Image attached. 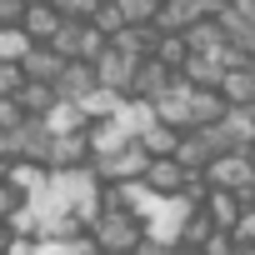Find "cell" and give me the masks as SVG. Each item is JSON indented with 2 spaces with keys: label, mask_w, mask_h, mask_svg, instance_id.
Returning <instances> with one entry per match:
<instances>
[{
  "label": "cell",
  "mask_w": 255,
  "mask_h": 255,
  "mask_svg": "<svg viewBox=\"0 0 255 255\" xmlns=\"http://www.w3.org/2000/svg\"><path fill=\"white\" fill-rule=\"evenodd\" d=\"M140 60H145V55H125L120 45H110V50L95 60V75H100V85H105V90H120V95H130Z\"/></svg>",
  "instance_id": "cell-3"
},
{
  "label": "cell",
  "mask_w": 255,
  "mask_h": 255,
  "mask_svg": "<svg viewBox=\"0 0 255 255\" xmlns=\"http://www.w3.org/2000/svg\"><path fill=\"white\" fill-rule=\"evenodd\" d=\"M35 5H55V0H35Z\"/></svg>",
  "instance_id": "cell-26"
},
{
  "label": "cell",
  "mask_w": 255,
  "mask_h": 255,
  "mask_svg": "<svg viewBox=\"0 0 255 255\" xmlns=\"http://www.w3.org/2000/svg\"><path fill=\"white\" fill-rule=\"evenodd\" d=\"M110 5H120L125 25H155V20H160V5H165V0H110Z\"/></svg>",
  "instance_id": "cell-15"
},
{
  "label": "cell",
  "mask_w": 255,
  "mask_h": 255,
  "mask_svg": "<svg viewBox=\"0 0 255 255\" xmlns=\"http://www.w3.org/2000/svg\"><path fill=\"white\" fill-rule=\"evenodd\" d=\"M60 25H65L60 5H35V0H30V10H25V35H30L35 45H50V40L60 35Z\"/></svg>",
  "instance_id": "cell-8"
},
{
  "label": "cell",
  "mask_w": 255,
  "mask_h": 255,
  "mask_svg": "<svg viewBox=\"0 0 255 255\" xmlns=\"http://www.w3.org/2000/svg\"><path fill=\"white\" fill-rule=\"evenodd\" d=\"M25 85H30L25 65H0V100H15V95H20Z\"/></svg>",
  "instance_id": "cell-18"
},
{
  "label": "cell",
  "mask_w": 255,
  "mask_h": 255,
  "mask_svg": "<svg viewBox=\"0 0 255 255\" xmlns=\"http://www.w3.org/2000/svg\"><path fill=\"white\" fill-rule=\"evenodd\" d=\"M130 255H135V250H130Z\"/></svg>",
  "instance_id": "cell-27"
},
{
  "label": "cell",
  "mask_w": 255,
  "mask_h": 255,
  "mask_svg": "<svg viewBox=\"0 0 255 255\" xmlns=\"http://www.w3.org/2000/svg\"><path fill=\"white\" fill-rule=\"evenodd\" d=\"M5 170H10V160H5V155H0V180H5Z\"/></svg>",
  "instance_id": "cell-25"
},
{
  "label": "cell",
  "mask_w": 255,
  "mask_h": 255,
  "mask_svg": "<svg viewBox=\"0 0 255 255\" xmlns=\"http://www.w3.org/2000/svg\"><path fill=\"white\" fill-rule=\"evenodd\" d=\"M145 165H150V155H145V145L135 140V145L115 150V155H100V160H95V175H100L105 185H130V180L145 175Z\"/></svg>",
  "instance_id": "cell-2"
},
{
  "label": "cell",
  "mask_w": 255,
  "mask_h": 255,
  "mask_svg": "<svg viewBox=\"0 0 255 255\" xmlns=\"http://www.w3.org/2000/svg\"><path fill=\"white\" fill-rule=\"evenodd\" d=\"M240 210H245V200H240L235 190H210V195H205V215L215 220V230H235Z\"/></svg>",
  "instance_id": "cell-11"
},
{
  "label": "cell",
  "mask_w": 255,
  "mask_h": 255,
  "mask_svg": "<svg viewBox=\"0 0 255 255\" xmlns=\"http://www.w3.org/2000/svg\"><path fill=\"white\" fill-rule=\"evenodd\" d=\"M95 85H100V75H95V65H90V60H70V65L60 70V80H55L60 100H85Z\"/></svg>",
  "instance_id": "cell-7"
},
{
  "label": "cell",
  "mask_w": 255,
  "mask_h": 255,
  "mask_svg": "<svg viewBox=\"0 0 255 255\" xmlns=\"http://www.w3.org/2000/svg\"><path fill=\"white\" fill-rule=\"evenodd\" d=\"M55 5H60V15H65V20L90 25V20L100 15V5H105V0H55Z\"/></svg>",
  "instance_id": "cell-17"
},
{
  "label": "cell",
  "mask_w": 255,
  "mask_h": 255,
  "mask_svg": "<svg viewBox=\"0 0 255 255\" xmlns=\"http://www.w3.org/2000/svg\"><path fill=\"white\" fill-rule=\"evenodd\" d=\"M5 180H10V190H15L20 200H35V195H45V185H50V165H40V160H15V165L5 170Z\"/></svg>",
  "instance_id": "cell-6"
},
{
  "label": "cell",
  "mask_w": 255,
  "mask_h": 255,
  "mask_svg": "<svg viewBox=\"0 0 255 255\" xmlns=\"http://www.w3.org/2000/svg\"><path fill=\"white\" fill-rule=\"evenodd\" d=\"M20 65H25V75H30V80H40V85H55V80H60V70H65L70 60H65L55 45H35V50H30Z\"/></svg>",
  "instance_id": "cell-9"
},
{
  "label": "cell",
  "mask_w": 255,
  "mask_h": 255,
  "mask_svg": "<svg viewBox=\"0 0 255 255\" xmlns=\"http://www.w3.org/2000/svg\"><path fill=\"white\" fill-rule=\"evenodd\" d=\"M175 75H180V70H170L160 55H145V60H140V70H135V85H130V95H140V100H155V95H165V90L175 85Z\"/></svg>",
  "instance_id": "cell-5"
},
{
  "label": "cell",
  "mask_w": 255,
  "mask_h": 255,
  "mask_svg": "<svg viewBox=\"0 0 255 255\" xmlns=\"http://www.w3.org/2000/svg\"><path fill=\"white\" fill-rule=\"evenodd\" d=\"M15 205H20V195L10 190V180H0V220H5V215H10Z\"/></svg>",
  "instance_id": "cell-22"
},
{
  "label": "cell",
  "mask_w": 255,
  "mask_h": 255,
  "mask_svg": "<svg viewBox=\"0 0 255 255\" xmlns=\"http://www.w3.org/2000/svg\"><path fill=\"white\" fill-rule=\"evenodd\" d=\"M10 240H15V235H10V225H5V220H0V255H5V250H10Z\"/></svg>",
  "instance_id": "cell-23"
},
{
  "label": "cell",
  "mask_w": 255,
  "mask_h": 255,
  "mask_svg": "<svg viewBox=\"0 0 255 255\" xmlns=\"http://www.w3.org/2000/svg\"><path fill=\"white\" fill-rule=\"evenodd\" d=\"M220 95H225L230 105H255V60L230 65V70H225V80H220Z\"/></svg>",
  "instance_id": "cell-10"
},
{
  "label": "cell",
  "mask_w": 255,
  "mask_h": 255,
  "mask_svg": "<svg viewBox=\"0 0 255 255\" xmlns=\"http://www.w3.org/2000/svg\"><path fill=\"white\" fill-rule=\"evenodd\" d=\"M35 50V40L25 35V25H0V65H20Z\"/></svg>",
  "instance_id": "cell-13"
},
{
  "label": "cell",
  "mask_w": 255,
  "mask_h": 255,
  "mask_svg": "<svg viewBox=\"0 0 255 255\" xmlns=\"http://www.w3.org/2000/svg\"><path fill=\"white\" fill-rule=\"evenodd\" d=\"M180 135H185V130H175V125H165V120H155L150 130L140 135V145H145V155L155 160V155H175V150H180Z\"/></svg>",
  "instance_id": "cell-14"
},
{
  "label": "cell",
  "mask_w": 255,
  "mask_h": 255,
  "mask_svg": "<svg viewBox=\"0 0 255 255\" xmlns=\"http://www.w3.org/2000/svg\"><path fill=\"white\" fill-rule=\"evenodd\" d=\"M90 240L100 245V255H130L140 240H145V220L125 205H105L100 220L90 225Z\"/></svg>",
  "instance_id": "cell-1"
},
{
  "label": "cell",
  "mask_w": 255,
  "mask_h": 255,
  "mask_svg": "<svg viewBox=\"0 0 255 255\" xmlns=\"http://www.w3.org/2000/svg\"><path fill=\"white\" fill-rule=\"evenodd\" d=\"M15 100L25 105V115H30V120H45V115L60 105V90H55V85H40V80H30V85H25Z\"/></svg>",
  "instance_id": "cell-12"
},
{
  "label": "cell",
  "mask_w": 255,
  "mask_h": 255,
  "mask_svg": "<svg viewBox=\"0 0 255 255\" xmlns=\"http://www.w3.org/2000/svg\"><path fill=\"white\" fill-rule=\"evenodd\" d=\"M25 105L20 100H0V130H15V125H25Z\"/></svg>",
  "instance_id": "cell-20"
},
{
  "label": "cell",
  "mask_w": 255,
  "mask_h": 255,
  "mask_svg": "<svg viewBox=\"0 0 255 255\" xmlns=\"http://www.w3.org/2000/svg\"><path fill=\"white\" fill-rule=\"evenodd\" d=\"M230 235H235V245H255V205H245V210H240V220H235V230H230Z\"/></svg>",
  "instance_id": "cell-19"
},
{
  "label": "cell",
  "mask_w": 255,
  "mask_h": 255,
  "mask_svg": "<svg viewBox=\"0 0 255 255\" xmlns=\"http://www.w3.org/2000/svg\"><path fill=\"white\" fill-rule=\"evenodd\" d=\"M35 255H100V245L90 235H80V240H40Z\"/></svg>",
  "instance_id": "cell-16"
},
{
  "label": "cell",
  "mask_w": 255,
  "mask_h": 255,
  "mask_svg": "<svg viewBox=\"0 0 255 255\" xmlns=\"http://www.w3.org/2000/svg\"><path fill=\"white\" fill-rule=\"evenodd\" d=\"M30 0H0V25H25Z\"/></svg>",
  "instance_id": "cell-21"
},
{
  "label": "cell",
  "mask_w": 255,
  "mask_h": 255,
  "mask_svg": "<svg viewBox=\"0 0 255 255\" xmlns=\"http://www.w3.org/2000/svg\"><path fill=\"white\" fill-rule=\"evenodd\" d=\"M235 255H255V245H235Z\"/></svg>",
  "instance_id": "cell-24"
},
{
  "label": "cell",
  "mask_w": 255,
  "mask_h": 255,
  "mask_svg": "<svg viewBox=\"0 0 255 255\" xmlns=\"http://www.w3.org/2000/svg\"><path fill=\"white\" fill-rule=\"evenodd\" d=\"M155 195H185V185L195 180V170H185L175 155H155L150 165H145V175H140Z\"/></svg>",
  "instance_id": "cell-4"
}]
</instances>
